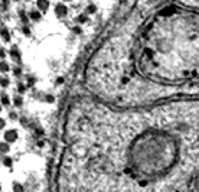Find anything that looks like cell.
Listing matches in <instances>:
<instances>
[{
    "mask_svg": "<svg viewBox=\"0 0 199 192\" xmlns=\"http://www.w3.org/2000/svg\"><path fill=\"white\" fill-rule=\"evenodd\" d=\"M55 14H57L58 18H64L66 14V7L64 3H59V5L55 6Z\"/></svg>",
    "mask_w": 199,
    "mask_h": 192,
    "instance_id": "2",
    "label": "cell"
},
{
    "mask_svg": "<svg viewBox=\"0 0 199 192\" xmlns=\"http://www.w3.org/2000/svg\"><path fill=\"white\" fill-rule=\"evenodd\" d=\"M42 18V14H41V10H36V9H32L28 12V19L29 20H32V22H39Z\"/></svg>",
    "mask_w": 199,
    "mask_h": 192,
    "instance_id": "1",
    "label": "cell"
},
{
    "mask_svg": "<svg viewBox=\"0 0 199 192\" xmlns=\"http://www.w3.org/2000/svg\"><path fill=\"white\" fill-rule=\"evenodd\" d=\"M36 5H38V9L41 10V12H46V10L49 9L51 3H49L48 0H38V2H36Z\"/></svg>",
    "mask_w": 199,
    "mask_h": 192,
    "instance_id": "3",
    "label": "cell"
},
{
    "mask_svg": "<svg viewBox=\"0 0 199 192\" xmlns=\"http://www.w3.org/2000/svg\"><path fill=\"white\" fill-rule=\"evenodd\" d=\"M66 2H71V0H66Z\"/></svg>",
    "mask_w": 199,
    "mask_h": 192,
    "instance_id": "4",
    "label": "cell"
},
{
    "mask_svg": "<svg viewBox=\"0 0 199 192\" xmlns=\"http://www.w3.org/2000/svg\"><path fill=\"white\" fill-rule=\"evenodd\" d=\"M26 2H29V0H26Z\"/></svg>",
    "mask_w": 199,
    "mask_h": 192,
    "instance_id": "5",
    "label": "cell"
}]
</instances>
